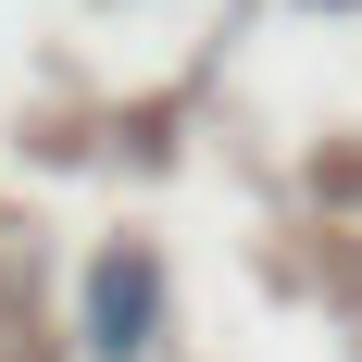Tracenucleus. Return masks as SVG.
<instances>
[{
    "mask_svg": "<svg viewBox=\"0 0 362 362\" xmlns=\"http://www.w3.org/2000/svg\"><path fill=\"white\" fill-rule=\"evenodd\" d=\"M150 300H163L150 250H100V275H88V337H100L112 362H138L150 350Z\"/></svg>",
    "mask_w": 362,
    "mask_h": 362,
    "instance_id": "nucleus-1",
    "label": "nucleus"
}]
</instances>
